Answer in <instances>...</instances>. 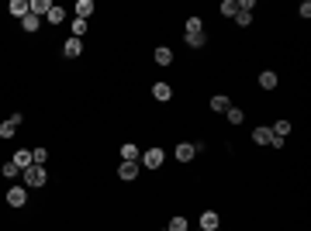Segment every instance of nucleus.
Returning a JSON list of instances; mask_svg holds the SVG:
<instances>
[{
	"mask_svg": "<svg viewBox=\"0 0 311 231\" xmlns=\"http://www.w3.org/2000/svg\"><path fill=\"white\" fill-rule=\"evenodd\" d=\"M21 176H24V187H45V179H49L45 166H28Z\"/></svg>",
	"mask_w": 311,
	"mask_h": 231,
	"instance_id": "f257e3e1",
	"label": "nucleus"
},
{
	"mask_svg": "<svg viewBox=\"0 0 311 231\" xmlns=\"http://www.w3.org/2000/svg\"><path fill=\"white\" fill-rule=\"evenodd\" d=\"M201 149H204L201 142H180V145H176V159H180V162H190Z\"/></svg>",
	"mask_w": 311,
	"mask_h": 231,
	"instance_id": "f03ea898",
	"label": "nucleus"
},
{
	"mask_svg": "<svg viewBox=\"0 0 311 231\" xmlns=\"http://www.w3.org/2000/svg\"><path fill=\"white\" fill-rule=\"evenodd\" d=\"M4 200H7L11 207H24V204H28V187H11Z\"/></svg>",
	"mask_w": 311,
	"mask_h": 231,
	"instance_id": "7ed1b4c3",
	"label": "nucleus"
},
{
	"mask_svg": "<svg viewBox=\"0 0 311 231\" xmlns=\"http://www.w3.org/2000/svg\"><path fill=\"white\" fill-rule=\"evenodd\" d=\"M142 166L145 169H159L163 166V149H145L142 152Z\"/></svg>",
	"mask_w": 311,
	"mask_h": 231,
	"instance_id": "20e7f679",
	"label": "nucleus"
},
{
	"mask_svg": "<svg viewBox=\"0 0 311 231\" xmlns=\"http://www.w3.org/2000/svg\"><path fill=\"white\" fill-rule=\"evenodd\" d=\"M11 162L18 166L21 173H24L28 166H35V159H31V152H28V149H18V152H14V159H11Z\"/></svg>",
	"mask_w": 311,
	"mask_h": 231,
	"instance_id": "39448f33",
	"label": "nucleus"
},
{
	"mask_svg": "<svg viewBox=\"0 0 311 231\" xmlns=\"http://www.w3.org/2000/svg\"><path fill=\"white\" fill-rule=\"evenodd\" d=\"M49 7H52V0H28V14H35V18H45Z\"/></svg>",
	"mask_w": 311,
	"mask_h": 231,
	"instance_id": "423d86ee",
	"label": "nucleus"
},
{
	"mask_svg": "<svg viewBox=\"0 0 311 231\" xmlns=\"http://www.w3.org/2000/svg\"><path fill=\"white\" fill-rule=\"evenodd\" d=\"M201 228H204V231L221 228V217H218V211H204V214H201Z\"/></svg>",
	"mask_w": 311,
	"mask_h": 231,
	"instance_id": "0eeeda50",
	"label": "nucleus"
},
{
	"mask_svg": "<svg viewBox=\"0 0 311 231\" xmlns=\"http://www.w3.org/2000/svg\"><path fill=\"white\" fill-rule=\"evenodd\" d=\"M62 52H66L69 59H76L80 52H83V38H73V35H69V38H66V45H62Z\"/></svg>",
	"mask_w": 311,
	"mask_h": 231,
	"instance_id": "6e6552de",
	"label": "nucleus"
},
{
	"mask_svg": "<svg viewBox=\"0 0 311 231\" xmlns=\"http://www.w3.org/2000/svg\"><path fill=\"white\" fill-rule=\"evenodd\" d=\"M232 107V100H228V94H214L211 97V111H218V114H225Z\"/></svg>",
	"mask_w": 311,
	"mask_h": 231,
	"instance_id": "1a4fd4ad",
	"label": "nucleus"
},
{
	"mask_svg": "<svg viewBox=\"0 0 311 231\" xmlns=\"http://www.w3.org/2000/svg\"><path fill=\"white\" fill-rule=\"evenodd\" d=\"M118 176H121L125 183L135 179V176H138V162H121V166H118Z\"/></svg>",
	"mask_w": 311,
	"mask_h": 231,
	"instance_id": "9d476101",
	"label": "nucleus"
},
{
	"mask_svg": "<svg viewBox=\"0 0 311 231\" xmlns=\"http://www.w3.org/2000/svg\"><path fill=\"white\" fill-rule=\"evenodd\" d=\"M7 11H11L18 21H24V18H28V0H11V7H7Z\"/></svg>",
	"mask_w": 311,
	"mask_h": 231,
	"instance_id": "9b49d317",
	"label": "nucleus"
},
{
	"mask_svg": "<svg viewBox=\"0 0 311 231\" xmlns=\"http://www.w3.org/2000/svg\"><path fill=\"white\" fill-rule=\"evenodd\" d=\"M152 97L159 100V104H166V100L173 97V90H170V83H156V86H152Z\"/></svg>",
	"mask_w": 311,
	"mask_h": 231,
	"instance_id": "f8f14e48",
	"label": "nucleus"
},
{
	"mask_svg": "<svg viewBox=\"0 0 311 231\" xmlns=\"http://www.w3.org/2000/svg\"><path fill=\"white\" fill-rule=\"evenodd\" d=\"M121 159H125V162H138V145L135 142H125V145H121Z\"/></svg>",
	"mask_w": 311,
	"mask_h": 231,
	"instance_id": "ddd939ff",
	"label": "nucleus"
},
{
	"mask_svg": "<svg viewBox=\"0 0 311 231\" xmlns=\"http://www.w3.org/2000/svg\"><path fill=\"white\" fill-rule=\"evenodd\" d=\"M259 86H263V90H277V73H273V69H263V73H259Z\"/></svg>",
	"mask_w": 311,
	"mask_h": 231,
	"instance_id": "4468645a",
	"label": "nucleus"
},
{
	"mask_svg": "<svg viewBox=\"0 0 311 231\" xmlns=\"http://www.w3.org/2000/svg\"><path fill=\"white\" fill-rule=\"evenodd\" d=\"M45 21H49V24H62V21H66V11H62L59 4H52L49 14H45Z\"/></svg>",
	"mask_w": 311,
	"mask_h": 231,
	"instance_id": "2eb2a0df",
	"label": "nucleus"
},
{
	"mask_svg": "<svg viewBox=\"0 0 311 231\" xmlns=\"http://www.w3.org/2000/svg\"><path fill=\"white\" fill-rule=\"evenodd\" d=\"M73 11H76V18H90V14H94V0H76V7H73Z\"/></svg>",
	"mask_w": 311,
	"mask_h": 231,
	"instance_id": "dca6fc26",
	"label": "nucleus"
},
{
	"mask_svg": "<svg viewBox=\"0 0 311 231\" xmlns=\"http://www.w3.org/2000/svg\"><path fill=\"white\" fill-rule=\"evenodd\" d=\"M183 28H187V35H204V21L197 18V14H194V18H187Z\"/></svg>",
	"mask_w": 311,
	"mask_h": 231,
	"instance_id": "f3484780",
	"label": "nucleus"
},
{
	"mask_svg": "<svg viewBox=\"0 0 311 231\" xmlns=\"http://www.w3.org/2000/svg\"><path fill=\"white\" fill-rule=\"evenodd\" d=\"M253 142H256V145H270V142H273V131H270V128H256V131H253Z\"/></svg>",
	"mask_w": 311,
	"mask_h": 231,
	"instance_id": "a211bd4d",
	"label": "nucleus"
},
{
	"mask_svg": "<svg viewBox=\"0 0 311 231\" xmlns=\"http://www.w3.org/2000/svg\"><path fill=\"white\" fill-rule=\"evenodd\" d=\"M156 62H159V66H170V62H173V49H170V45L156 49Z\"/></svg>",
	"mask_w": 311,
	"mask_h": 231,
	"instance_id": "6ab92c4d",
	"label": "nucleus"
},
{
	"mask_svg": "<svg viewBox=\"0 0 311 231\" xmlns=\"http://www.w3.org/2000/svg\"><path fill=\"white\" fill-rule=\"evenodd\" d=\"M21 28H24V31L31 35V31H38V28H42V18H35V14H28V18L21 21Z\"/></svg>",
	"mask_w": 311,
	"mask_h": 231,
	"instance_id": "aec40b11",
	"label": "nucleus"
},
{
	"mask_svg": "<svg viewBox=\"0 0 311 231\" xmlns=\"http://www.w3.org/2000/svg\"><path fill=\"white\" fill-rule=\"evenodd\" d=\"M221 14H225V18H235V14H239V0H221Z\"/></svg>",
	"mask_w": 311,
	"mask_h": 231,
	"instance_id": "412c9836",
	"label": "nucleus"
},
{
	"mask_svg": "<svg viewBox=\"0 0 311 231\" xmlns=\"http://www.w3.org/2000/svg\"><path fill=\"white\" fill-rule=\"evenodd\" d=\"M0 176H4V179H14V176H21V169L14 162H4V166H0Z\"/></svg>",
	"mask_w": 311,
	"mask_h": 231,
	"instance_id": "4be33fe9",
	"label": "nucleus"
},
{
	"mask_svg": "<svg viewBox=\"0 0 311 231\" xmlns=\"http://www.w3.org/2000/svg\"><path fill=\"white\" fill-rule=\"evenodd\" d=\"M225 117H228V124H242V111H239V107H228V111H225Z\"/></svg>",
	"mask_w": 311,
	"mask_h": 231,
	"instance_id": "5701e85b",
	"label": "nucleus"
},
{
	"mask_svg": "<svg viewBox=\"0 0 311 231\" xmlns=\"http://www.w3.org/2000/svg\"><path fill=\"white\" fill-rule=\"evenodd\" d=\"M166 231H190V224H187V217H173Z\"/></svg>",
	"mask_w": 311,
	"mask_h": 231,
	"instance_id": "b1692460",
	"label": "nucleus"
},
{
	"mask_svg": "<svg viewBox=\"0 0 311 231\" xmlns=\"http://www.w3.org/2000/svg\"><path fill=\"white\" fill-rule=\"evenodd\" d=\"M14 131H18V128H14L11 121H0V138H4V142H7V138H14Z\"/></svg>",
	"mask_w": 311,
	"mask_h": 231,
	"instance_id": "393cba45",
	"label": "nucleus"
},
{
	"mask_svg": "<svg viewBox=\"0 0 311 231\" xmlns=\"http://www.w3.org/2000/svg\"><path fill=\"white\" fill-rule=\"evenodd\" d=\"M83 35H87V21L76 18V21H73V38H83Z\"/></svg>",
	"mask_w": 311,
	"mask_h": 231,
	"instance_id": "a878e982",
	"label": "nucleus"
},
{
	"mask_svg": "<svg viewBox=\"0 0 311 231\" xmlns=\"http://www.w3.org/2000/svg\"><path fill=\"white\" fill-rule=\"evenodd\" d=\"M270 131H273V135H280V138H284L287 131H291V121H277V124H273Z\"/></svg>",
	"mask_w": 311,
	"mask_h": 231,
	"instance_id": "bb28decb",
	"label": "nucleus"
},
{
	"mask_svg": "<svg viewBox=\"0 0 311 231\" xmlns=\"http://www.w3.org/2000/svg\"><path fill=\"white\" fill-rule=\"evenodd\" d=\"M204 41H208V35H187V45H190V49H204Z\"/></svg>",
	"mask_w": 311,
	"mask_h": 231,
	"instance_id": "cd10ccee",
	"label": "nucleus"
},
{
	"mask_svg": "<svg viewBox=\"0 0 311 231\" xmlns=\"http://www.w3.org/2000/svg\"><path fill=\"white\" fill-rule=\"evenodd\" d=\"M31 159H35V166H45V159H49V149H31Z\"/></svg>",
	"mask_w": 311,
	"mask_h": 231,
	"instance_id": "c85d7f7f",
	"label": "nucleus"
},
{
	"mask_svg": "<svg viewBox=\"0 0 311 231\" xmlns=\"http://www.w3.org/2000/svg\"><path fill=\"white\" fill-rule=\"evenodd\" d=\"M7 121H11L14 128H21V124H24V114H11V117H7Z\"/></svg>",
	"mask_w": 311,
	"mask_h": 231,
	"instance_id": "c756f323",
	"label": "nucleus"
},
{
	"mask_svg": "<svg viewBox=\"0 0 311 231\" xmlns=\"http://www.w3.org/2000/svg\"><path fill=\"white\" fill-rule=\"evenodd\" d=\"M197 231H204V228H197Z\"/></svg>",
	"mask_w": 311,
	"mask_h": 231,
	"instance_id": "7c9ffc66",
	"label": "nucleus"
},
{
	"mask_svg": "<svg viewBox=\"0 0 311 231\" xmlns=\"http://www.w3.org/2000/svg\"><path fill=\"white\" fill-rule=\"evenodd\" d=\"M214 231H221V228H214Z\"/></svg>",
	"mask_w": 311,
	"mask_h": 231,
	"instance_id": "2f4dec72",
	"label": "nucleus"
}]
</instances>
